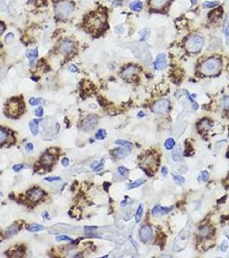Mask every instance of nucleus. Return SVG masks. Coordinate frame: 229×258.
<instances>
[{
	"mask_svg": "<svg viewBox=\"0 0 229 258\" xmlns=\"http://www.w3.org/2000/svg\"><path fill=\"white\" fill-rule=\"evenodd\" d=\"M167 65V59H166V55L161 53L157 55L155 60L153 61V67L156 71H160V70H163L166 67Z\"/></svg>",
	"mask_w": 229,
	"mask_h": 258,
	"instance_id": "nucleus-10",
	"label": "nucleus"
},
{
	"mask_svg": "<svg viewBox=\"0 0 229 258\" xmlns=\"http://www.w3.org/2000/svg\"><path fill=\"white\" fill-rule=\"evenodd\" d=\"M154 165L157 166L156 164H155V159L152 156H146V158L142 160L141 164H140V166L142 167V169H145L146 174L148 173L149 170H153Z\"/></svg>",
	"mask_w": 229,
	"mask_h": 258,
	"instance_id": "nucleus-11",
	"label": "nucleus"
},
{
	"mask_svg": "<svg viewBox=\"0 0 229 258\" xmlns=\"http://www.w3.org/2000/svg\"><path fill=\"white\" fill-rule=\"evenodd\" d=\"M204 44V39L199 34H192L185 42V48L190 53H197Z\"/></svg>",
	"mask_w": 229,
	"mask_h": 258,
	"instance_id": "nucleus-2",
	"label": "nucleus"
},
{
	"mask_svg": "<svg viewBox=\"0 0 229 258\" xmlns=\"http://www.w3.org/2000/svg\"><path fill=\"white\" fill-rule=\"evenodd\" d=\"M4 23L0 22V34H2V33H3V32H4Z\"/></svg>",
	"mask_w": 229,
	"mask_h": 258,
	"instance_id": "nucleus-52",
	"label": "nucleus"
},
{
	"mask_svg": "<svg viewBox=\"0 0 229 258\" xmlns=\"http://www.w3.org/2000/svg\"><path fill=\"white\" fill-rule=\"evenodd\" d=\"M13 40H14V34H12V33H9L5 36V43H7V44L11 43V41H13Z\"/></svg>",
	"mask_w": 229,
	"mask_h": 258,
	"instance_id": "nucleus-41",
	"label": "nucleus"
},
{
	"mask_svg": "<svg viewBox=\"0 0 229 258\" xmlns=\"http://www.w3.org/2000/svg\"><path fill=\"white\" fill-rule=\"evenodd\" d=\"M97 122H98V117L95 114H90L82 121L81 127L84 131L93 130L94 128L97 127Z\"/></svg>",
	"mask_w": 229,
	"mask_h": 258,
	"instance_id": "nucleus-6",
	"label": "nucleus"
},
{
	"mask_svg": "<svg viewBox=\"0 0 229 258\" xmlns=\"http://www.w3.org/2000/svg\"><path fill=\"white\" fill-rule=\"evenodd\" d=\"M129 7L134 11L139 12V11H140L143 9V3L141 1H140V0H136V1H134V2H132V3L129 4Z\"/></svg>",
	"mask_w": 229,
	"mask_h": 258,
	"instance_id": "nucleus-20",
	"label": "nucleus"
},
{
	"mask_svg": "<svg viewBox=\"0 0 229 258\" xmlns=\"http://www.w3.org/2000/svg\"><path fill=\"white\" fill-rule=\"evenodd\" d=\"M227 248H228L227 243H226V242H224V243L221 244V250L223 252H225V251L227 250Z\"/></svg>",
	"mask_w": 229,
	"mask_h": 258,
	"instance_id": "nucleus-50",
	"label": "nucleus"
},
{
	"mask_svg": "<svg viewBox=\"0 0 229 258\" xmlns=\"http://www.w3.org/2000/svg\"><path fill=\"white\" fill-rule=\"evenodd\" d=\"M0 195H2V194H1V193H0Z\"/></svg>",
	"mask_w": 229,
	"mask_h": 258,
	"instance_id": "nucleus-57",
	"label": "nucleus"
},
{
	"mask_svg": "<svg viewBox=\"0 0 229 258\" xmlns=\"http://www.w3.org/2000/svg\"><path fill=\"white\" fill-rule=\"evenodd\" d=\"M104 160H102L100 164H97V166H96V168H94V171H99V170H101V169H103V167H104Z\"/></svg>",
	"mask_w": 229,
	"mask_h": 258,
	"instance_id": "nucleus-46",
	"label": "nucleus"
},
{
	"mask_svg": "<svg viewBox=\"0 0 229 258\" xmlns=\"http://www.w3.org/2000/svg\"><path fill=\"white\" fill-rule=\"evenodd\" d=\"M169 0H151V5L153 9H162L165 6Z\"/></svg>",
	"mask_w": 229,
	"mask_h": 258,
	"instance_id": "nucleus-17",
	"label": "nucleus"
},
{
	"mask_svg": "<svg viewBox=\"0 0 229 258\" xmlns=\"http://www.w3.org/2000/svg\"><path fill=\"white\" fill-rule=\"evenodd\" d=\"M170 106V102L167 99H160L154 103L153 107V111L155 113L164 114L167 112Z\"/></svg>",
	"mask_w": 229,
	"mask_h": 258,
	"instance_id": "nucleus-7",
	"label": "nucleus"
},
{
	"mask_svg": "<svg viewBox=\"0 0 229 258\" xmlns=\"http://www.w3.org/2000/svg\"><path fill=\"white\" fill-rule=\"evenodd\" d=\"M29 129L31 131L33 136H36L39 133V121L36 120H33L29 122Z\"/></svg>",
	"mask_w": 229,
	"mask_h": 258,
	"instance_id": "nucleus-18",
	"label": "nucleus"
},
{
	"mask_svg": "<svg viewBox=\"0 0 229 258\" xmlns=\"http://www.w3.org/2000/svg\"><path fill=\"white\" fill-rule=\"evenodd\" d=\"M220 4L219 1H207L202 3V7L204 9H208V8H214V7L217 6Z\"/></svg>",
	"mask_w": 229,
	"mask_h": 258,
	"instance_id": "nucleus-30",
	"label": "nucleus"
},
{
	"mask_svg": "<svg viewBox=\"0 0 229 258\" xmlns=\"http://www.w3.org/2000/svg\"><path fill=\"white\" fill-rule=\"evenodd\" d=\"M171 158H172V160L175 162H178L181 160V151H180V147H177L175 148L171 153Z\"/></svg>",
	"mask_w": 229,
	"mask_h": 258,
	"instance_id": "nucleus-22",
	"label": "nucleus"
},
{
	"mask_svg": "<svg viewBox=\"0 0 229 258\" xmlns=\"http://www.w3.org/2000/svg\"><path fill=\"white\" fill-rule=\"evenodd\" d=\"M115 144H118V145H121L122 147L126 148L128 150H131L133 148V144L127 140H123V139H118V140H115Z\"/></svg>",
	"mask_w": 229,
	"mask_h": 258,
	"instance_id": "nucleus-23",
	"label": "nucleus"
},
{
	"mask_svg": "<svg viewBox=\"0 0 229 258\" xmlns=\"http://www.w3.org/2000/svg\"><path fill=\"white\" fill-rule=\"evenodd\" d=\"M226 39V44L229 45V24H227L225 28Z\"/></svg>",
	"mask_w": 229,
	"mask_h": 258,
	"instance_id": "nucleus-45",
	"label": "nucleus"
},
{
	"mask_svg": "<svg viewBox=\"0 0 229 258\" xmlns=\"http://www.w3.org/2000/svg\"><path fill=\"white\" fill-rule=\"evenodd\" d=\"M162 173H163L164 175H167V173H168V169H167V167H163V168H162Z\"/></svg>",
	"mask_w": 229,
	"mask_h": 258,
	"instance_id": "nucleus-53",
	"label": "nucleus"
},
{
	"mask_svg": "<svg viewBox=\"0 0 229 258\" xmlns=\"http://www.w3.org/2000/svg\"><path fill=\"white\" fill-rule=\"evenodd\" d=\"M8 139V134L6 130L0 127V144H4Z\"/></svg>",
	"mask_w": 229,
	"mask_h": 258,
	"instance_id": "nucleus-25",
	"label": "nucleus"
},
{
	"mask_svg": "<svg viewBox=\"0 0 229 258\" xmlns=\"http://www.w3.org/2000/svg\"><path fill=\"white\" fill-rule=\"evenodd\" d=\"M44 180H45L46 182H58V181H60L61 178H60L59 176H48V177H46Z\"/></svg>",
	"mask_w": 229,
	"mask_h": 258,
	"instance_id": "nucleus-39",
	"label": "nucleus"
},
{
	"mask_svg": "<svg viewBox=\"0 0 229 258\" xmlns=\"http://www.w3.org/2000/svg\"><path fill=\"white\" fill-rule=\"evenodd\" d=\"M61 164H62V165L64 167H67V166L69 165V159L67 158H64L62 160H61Z\"/></svg>",
	"mask_w": 229,
	"mask_h": 258,
	"instance_id": "nucleus-49",
	"label": "nucleus"
},
{
	"mask_svg": "<svg viewBox=\"0 0 229 258\" xmlns=\"http://www.w3.org/2000/svg\"><path fill=\"white\" fill-rule=\"evenodd\" d=\"M26 229H27L28 231H31V232H38V231H41V230H44V226L42 225L34 223L27 225V226H26Z\"/></svg>",
	"mask_w": 229,
	"mask_h": 258,
	"instance_id": "nucleus-19",
	"label": "nucleus"
},
{
	"mask_svg": "<svg viewBox=\"0 0 229 258\" xmlns=\"http://www.w3.org/2000/svg\"><path fill=\"white\" fill-rule=\"evenodd\" d=\"M56 240L57 241H68V242H73V239L69 237H66V236H59V237H56Z\"/></svg>",
	"mask_w": 229,
	"mask_h": 258,
	"instance_id": "nucleus-42",
	"label": "nucleus"
},
{
	"mask_svg": "<svg viewBox=\"0 0 229 258\" xmlns=\"http://www.w3.org/2000/svg\"><path fill=\"white\" fill-rule=\"evenodd\" d=\"M144 115H145V114H144V113H143L142 111H140V112H139V113H138V116H139V117H143Z\"/></svg>",
	"mask_w": 229,
	"mask_h": 258,
	"instance_id": "nucleus-55",
	"label": "nucleus"
},
{
	"mask_svg": "<svg viewBox=\"0 0 229 258\" xmlns=\"http://www.w3.org/2000/svg\"><path fill=\"white\" fill-rule=\"evenodd\" d=\"M25 149H26V151H33V149H34V146H33V144H31V143H27L26 144V145H25Z\"/></svg>",
	"mask_w": 229,
	"mask_h": 258,
	"instance_id": "nucleus-48",
	"label": "nucleus"
},
{
	"mask_svg": "<svg viewBox=\"0 0 229 258\" xmlns=\"http://www.w3.org/2000/svg\"><path fill=\"white\" fill-rule=\"evenodd\" d=\"M175 145H176V141L174 140V139H172V138L167 139L165 142V147L167 150H171Z\"/></svg>",
	"mask_w": 229,
	"mask_h": 258,
	"instance_id": "nucleus-26",
	"label": "nucleus"
},
{
	"mask_svg": "<svg viewBox=\"0 0 229 258\" xmlns=\"http://www.w3.org/2000/svg\"><path fill=\"white\" fill-rule=\"evenodd\" d=\"M106 136H107V133H106V131L104 130V129H99L96 133V135H95L96 139H99V140L104 139L106 138Z\"/></svg>",
	"mask_w": 229,
	"mask_h": 258,
	"instance_id": "nucleus-31",
	"label": "nucleus"
},
{
	"mask_svg": "<svg viewBox=\"0 0 229 258\" xmlns=\"http://www.w3.org/2000/svg\"><path fill=\"white\" fill-rule=\"evenodd\" d=\"M210 233H211V228L209 226H208V225L200 227V228H199V230H198V234H199V236H201V237H208Z\"/></svg>",
	"mask_w": 229,
	"mask_h": 258,
	"instance_id": "nucleus-21",
	"label": "nucleus"
},
{
	"mask_svg": "<svg viewBox=\"0 0 229 258\" xmlns=\"http://www.w3.org/2000/svg\"><path fill=\"white\" fill-rule=\"evenodd\" d=\"M45 213L46 218H47V219H48V220H50V216H49L48 213Z\"/></svg>",
	"mask_w": 229,
	"mask_h": 258,
	"instance_id": "nucleus-56",
	"label": "nucleus"
},
{
	"mask_svg": "<svg viewBox=\"0 0 229 258\" xmlns=\"http://www.w3.org/2000/svg\"><path fill=\"white\" fill-rule=\"evenodd\" d=\"M172 209V207H164V206H153V209H152V214L153 216L156 217H160V216H163L165 214H166L169 212H170Z\"/></svg>",
	"mask_w": 229,
	"mask_h": 258,
	"instance_id": "nucleus-12",
	"label": "nucleus"
},
{
	"mask_svg": "<svg viewBox=\"0 0 229 258\" xmlns=\"http://www.w3.org/2000/svg\"><path fill=\"white\" fill-rule=\"evenodd\" d=\"M44 114V110H43V108L42 107H39L37 109L35 110V115L38 117H42Z\"/></svg>",
	"mask_w": 229,
	"mask_h": 258,
	"instance_id": "nucleus-43",
	"label": "nucleus"
},
{
	"mask_svg": "<svg viewBox=\"0 0 229 258\" xmlns=\"http://www.w3.org/2000/svg\"><path fill=\"white\" fill-rule=\"evenodd\" d=\"M145 182H146V180H145V179H143V178L137 179L135 182H132V183L129 184L128 189H135V188H138V187H140V186L142 185L143 183H145Z\"/></svg>",
	"mask_w": 229,
	"mask_h": 258,
	"instance_id": "nucleus-24",
	"label": "nucleus"
},
{
	"mask_svg": "<svg viewBox=\"0 0 229 258\" xmlns=\"http://www.w3.org/2000/svg\"><path fill=\"white\" fill-rule=\"evenodd\" d=\"M105 20H106V18H105V16L104 14H92V15H90L89 18H88V20L86 21V25L90 29L98 30V29H100V28L104 27V23H105Z\"/></svg>",
	"mask_w": 229,
	"mask_h": 258,
	"instance_id": "nucleus-4",
	"label": "nucleus"
},
{
	"mask_svg": "<svg viewBox=\"0 0 229 258\" xmlns=\"http://www.w3.org/2000/svg\"><path fill=\"white\" fill-rule=\"evenodd\" d=\"M117 170H118L119 174L122 175V176H127V175H129V169L127 168H125V167H123V166H120V167H118Z\"/></svg>",
	"mask_w": 229,
	"mask_h": 258,
	"instance_id": "nucleus-37",
	"label": "nucleus"
},
{
	"mask_svg": "<svg viewBox=\"0 0 229 258\" xmlns=\"http://www.w3.org/2000/svg\"><path fill=\"white\" fill-rule=\"evenodd\" d=\"M42 101H43V99H42V98H36V97H32V98H30V99H29L28 103H29V104H30L31 106H36V105H38V104H40V103H42Z\"/></svg>",
	"mask_w": 229,
	"mask_h": 258,
	"instance_id": "nucleus-35",
	"label": "nucleus"
},
{
	"mask_svg": "<svg viewBox=\"0 0 229 258\" xmlns=\"http://www.w3.org/2000/svg\"><path fill=\"white\" fill-rule=\"evenodd\" d=\"M153 229L150 225H144L140 230V237L143 243H147L153 238Z\"/></svg>",
	"mask_w": 229,
	"mask_h": 258,
	"instance_id": "nucleus-8",
	"label": "nucleus"
},
{
	"mask_svg": "<svg viewBox=\"0 0 229 258\" xmlns=\"http://www.w3.org/2000/svg\"><path fill=\"white\" fill-rule=\"evenodd\" d=\"M8 114L11 117H17L22 113V103L18 99H11L7 105Z\"/></svg>",
	"mask_w": 229,
	"mask_h": 258,
	"instance_id": "nucleus-5",
	"label": "nucleus"
},
{
	"mask_svg": "<svg viewBox=\"0 0 229 258\" xmlns=\"http://www.w3.org/2000/svg\"><path fill=\"white\" fill-rule=\"evenodd\" d=\"M38 49L37 48H35L33 50H28V51L26 52V57L28 58L29 60V64H30V66H33L35 65V59L37 58L38 57Z\"/></svg>",
	"mask_w": 229,
	"mask_h": 258,
	"instance_id": "nucleus-14",
	"label": "nucleus"
},
{
	"mask_svg": "<svg viewBox=\"0 0 229 258\" xmlns=\"http://www.w3.org/2000/svg\"><path fill=\"white\" fill-rule=\"evenodd\" d=\"M97 226H85L84 227V231H85V233L90 234L93 233L94 231L97 230Z\"/></svg>",
	"mask_w": 229,
	"mask_h": 258,
	"instance_id": "nucleus-40",
	"label": "nucleus"
},
{
	"mask_svg": "<svg viewBox=\"0 0 229 258\" xmlns=\"http://www.w3.org/2000/svg\"><path fill=\"white\" fill-rule=\"evenodd\" d=\"M221 107L226 110L229 109V96H225V97L221 100Z\"/></svg>",
	"mask_w": 229,
	"mask_h": 258,
	"instance_id": "nucleus-36",
	"label": "nucleus"
},
{
	"mask_svg": "<svg viewBox=\"0 0 229 258\" xmlns=\"http://www.w3.org/2000/svg\"><path fill=\"white\" fill-rule=\"evenodd\" d=\"M137 71H138L137 68L134 67V66H131V67H129V68L126 69L125 71L123 72V74H122V75L124 76V77H126V78H129V77H131L133 74H135Z\"/></svg>",
	"mask_w": 229,
	"mask_h": 258,
	"instance_id": "nucleus-27",
	"label": "nucleus"
},
{
	"mask_svg": "<svg viewBox=\"0 0 229 258\" xmlns=\"http://www.w3.org/2000/svg\"><path fill=\"white\" fill-rule=\"evenodd\" d=\"M23 168H24V164H16L12 167V169H13L15 172H19Z\"/></svg>",
	"mask_w": 229,
	"mask_h": 258,
	"instance_id": "nucleus-44",
	"label": "nucleus"
},
{
	"mask_svg": "<svg viewBox=\"0 0 229 258\" xmlns=\"http://www.w3.org/2000/svg\"><path fill=\"white\" fill-rule=\"evenodd\" d=\"M222 67L221 60L219 58L212 57L205 60L201 66V73L205 76L217 75Z\"/></svg>",
	"mask_w": 229,
	"mask_h": 258,
	"instance_id": "nucleus-1",
	"label": "nucleus"
},
{
	"mask_svg": "<svg viewBox=\"0 0 229 258\" xmlns=\"http://www.w3.org/2000/svg\"><path fill=\"white\" fill-rule=\"evenodd\" d=\"M20 228H21V227L17 226L16 225H11V226H10L9 228H8V230H7L8 235H10V236H11V235H14V234H16L17 232H18V230H19Z\"/></svg>",
	"mask_w": 229,
	"mask_h": 258,
	"instance_id": "nucleus-33",
	"label": "nucleus"
},
{
	"mask_svg": "<svg viewBox=\"0 0 229 258\" xmlns=\"http://www.w3.org/2000/svg\"><path fill=\"white\" fill-rule=\"evenodd\" d=\"M142 215H143V206L140 204V205L139 206V207H138V209H137V212H136V214H135L136 223H139L140 221L141 220Z\"/></svg>",
	"mask_w": 229,
	"mask_h": 258,
	"instance_id": "nucleus-32",
	"label": "nucleus"
},
{
	"mask_svg": "<svg viewBox=\"0 0 229 258\" xmlns=\"http://www.w3.org/2000/svg\"><path fill=\"white\" fill-rule=\"evenodd\" d=\"M186 94H187V98L189 99V101L191 102V106H192V109H193V110H197L198 108H199V106H198V104L196 102H195L194 100L192 99L191 97V96L189 95V93L186 92Z\"/></svg>",
	"mask_w": 229,
	"mask_h": 258,
	"instance_id": "nucleus-38",
	"label": "nucleus"
},
{
	"mask_svg": "<svg viewBox=\"0 0 229 258\" xmlns=\"http://www.w3.org/2000/svg\"><path fill=\"white\" fill-rule=\"evenodd\" d=\"M53 156L52 154H50L49 152H47L45 154L42 156L41 158V163L42 164L45 165V166H50L51 164H53Z\"/></svg>",
	"mask_w": 229,
	"mask_h": 258,
	"instance_id": "nucleus-16",
	"label": "nucleus"
},
{
	"mask_svg": "<svg viewBox=\"0 0 229 258\" xmlns=\"http://www.w3.org/2000/svg\"><path fill=\"white\" fill-rule=\"evenodd\" d=\"M104 189H105L106 191H108V188L110 186V183H109V182H104Z\"/></svg>",
	"mask_w": 229,
	"mask_h": 258,
	"instance_id": "nucleus-54",
	"label": "nucleus"
},
{
	"mask_svg": "<svg viewBox=\"0 0 229 258\" xmlns=\"http://www.w3.org/2000/svg\"><path fill=\"white\" fill-rule=\"evenodd\" d=\"M45 193L42 189H39V188H33V189H29L28 192H27V196L28 198L31 201L36 202L39 201L40 200L42 199V197L44 196Z\"/></svg>",
	"mask_w": 229,
	"mask_h": 258,
	"instance_id": "nucleus-9",
	"label": "nucleus"
},
{
	"mask_svg": "<svg viewBox=\"0 0 229 258\" xmlns=\"http://www.w3.org/2000/svg\"><path fill=\"white\" fill-rule=\"evenodd\" d=\"M172 177H173V181L177 184H178V185H182V184H184V182H185V179H184V177H183V176H181V175H172Z\"/></svg>",
	"mask_w": 229,
	"mask_h": 258,
	"instance_id": "nucleus-34",
	"label": "nucleus"
},
{
	"mask_svg": "<svg viewBox=\"0 0 229 258\" xmlns=\"http://www.w3.org/2000/svg\"><path fill=\"white\" fill-rule=\"evenodd\" d=\"M200 126H201V130L207 131L211 127L212 124L209 120H207V119H204V120H201V122L200 123Z\"/></svg>",
	"mask_w": 229,
	"mask_h": 258,
	"instance_id": "nucleus-29",
	"label": "nucleus"
},
{
	"mask_svg": "<svg viewBox=\"0 0 229 258\" xmlns=\"http://www.w3.org/2000/svg\"><path fill=\"white\" fill-rule=\"evenodd\" d=\"M208 178H209V173H208V171H207V170H204V171H201V173L199 174V175H198V182H206Z\"/></svg>",
	"mask_w": 229,
	"mask_h": 258,
	"instance_id": "nucleus-28",
	"label": "nucleus"
},
{
	"mask_svg": "<svg viewBox=\"0 0 229 258\" xmlns=\"http://www.w3.org/2000/svg\"><path fill=\"white\" fill-rule=\"evenodd\" d=\"M113 154L114 155V157L117 158H126L127 156H129L130 154V151L126 148H116L113 151Z\"/></svg>",
	"mask_w": 229,
	"mask_h": 258,
	"instance_id": "nucleus-15",
	"label": "nucleus"
},
{
	"mask_svg": "<svg viewBox=\"0 0 229 258\" xmlns=\"http://www.w3.org/2000/svg\"><path fill=\"white\" fill-rule=\"evenodd\" d=\"M140 40L141 41H143V40H146V38H147V36H146V29H143V30H141L140 32Z\"/></svg>",
	"mask_w": 229,
	"mask_h": 258,
	"instance_id": "nucleus-47",
	"label": "nucleus"
},
{
	"mask_svg": "<svg viewBox=\"0 0 229 258\" xmlns=\"http://www.w3.org/2000/svg\"><path fill=\"white\" fill-rule=\"evenodd\" d=\"M74 48V44L73 41H65L59 46V52L63 54H68L73 51Z\"/></svg>",
	"mask_w": 229,
	"mask_h": 258,
	"instance_id": "nucleus-13",
	"label": "nucleus"
},
{
	"mask_svg": "<svg viewBox=\"0 0 229 258\" xmlns=\"http://www.w3.org/2000/svg\"><path fill=\"white\" fill-rule=\"evenodd\" d=\"M68 70H69L70 72H78V68H77V66H75L74 65H70V67H69V69H68Z\"/></svg>",
	"mask_w": 229,
	"mask_h": 258,
	"instance_id": "nucleus-51",
	"label": "nucleus"
},
{
	"mask_svg": "<svg viewBox=\"0 0 229 258\" xmlns=\"http://www.w3.org/2000/svg\"><path fill=\"white\" fill-rule=\"evenodd\" d=\"M74 10V3L72 1L66 0L59 2L55 7V13L60 18H66Z\"/></svg>",
	"mask_w": 229,
	"mask_h": 258,
	"instance_id": "nucleus-3",
	"label": "nucleus"
}]
</instances>
